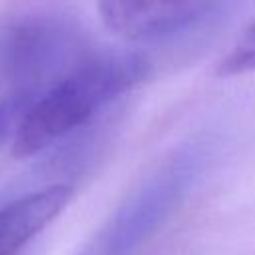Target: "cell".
Masks as SVG:
<instances>
[{
    "label": "cell",
    "instance_id": "6da1fadb",
    "mask_svg": "<svg viewBox=\"0 0 255 255\" xmlns=\"http://www.w3.org/2000/svg\"><path fill=\"white\" fill-rule=\"evenodd\" d=\"M147 74L149 62L137 52H88L24 110L10 141L12 153L32 157L52 147L92 122Z\"/></svg>",
    "mask_w": 255,
    "mask_h": 255
},
{
    "label": "cell",
    "instance_id": "7a4b0ae2",
    "mask_svg": "<svg viewBox=\"0 0 255 255\" xmlns=\"http://www.w3.org/2000/svg\"><path fill=\"white\" fill-rule=\"evenodd\" d=\"M207 155L203 143L177 147L124 199L76 255H135L185 199L199 179Z\"/></svg>",
    "mask_w": 255,
    "mask_h": 255
},
{
    "label": "cell",
    "instance_id": "3957f363",
    "mask_svg": "<svg viewBox=\"0 0 255 255\" xmlns=\"http://www.w3.org/2000/svg\"><path fill=\"white\" fill-rule=\"evenodd\" d=\"M223 0H98V10L116 36L151 42L171 36L217 8Z\"/></svg>",
    "mask_w": 255,
    "mask_h": 255
},
{
    "label": "cell",
    "instance_id": "277c9868",
    "mask_svg": "<svg viewBox=\"0 0 255 255\" xmlns=\"http://www.w3.org/2000/svg\"><path fill=\"white\" fill-rule=\"evenodd\" d=\"M72 187L54 183L0 205V255H16L70 203Z\"/></svg>",
    "mask_w": 255,
    "mask_h": 255
},
{
    "label": "cell",
    "instance_id": "5b68a950",
    "mask_svg": "<svg viewBox=\"0 0 255 255\" xmlns=\"http://www.w3.org/2000/svg\"><path fill=\"white\" fill-rule=\"evenodd\" d=\"M251 72H255V20L241 32L217 64L219 76H243Z\"/></svg>",
    "mask_w": 255,
    "mask_h": 255
},
{
    "label": "cell",
    "instance_id": "8992f818",
    "mask_svg": "<svg viewBox=\"0 0 255 255\" xmlns=\"http://www.w3.org/2000/svg\"><path fill=\"white\" fill-rule=\"evenodd\" d=\"M32 100L34 96L24 92H14V90L10 94L0 96V147L12 141L16 124L24 114V110L32 104Z\"/></svg>",
    "mask_w": 255,
    "mask_h": 255
}]
</instances>
